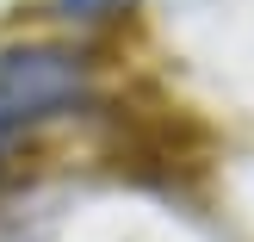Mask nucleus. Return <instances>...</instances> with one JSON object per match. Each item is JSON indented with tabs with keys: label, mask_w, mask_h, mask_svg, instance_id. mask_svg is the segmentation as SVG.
<instances>
[{
	"label": "nucleus",
	"mask_w": 254,
	"mask_h": 242,
	"mask_svg": "<svg viewBox=\"0 0 254 242\" xmlns=\"http://www.w3.org/2000/svg\"><path fill=\"white\" fill-rule=\"evenodd\" d=\"M87 99V56L68 44H12L0 50V161L44 131L50 118Z\"/></svg>",
	"instance_id": "nucleus-1"
},
{
	"label": "nucleus",
	"mask_w": 254,
	"mask_h": 242,
	"mask_svg": "<svg viewBox=\"0 0 254 242\" xmlns=\"http://www.w3.org/2000/svg\"><path fill=\"white\" fill-rule=\"evenodd\" d=\"M62 12H74V19H106V12H118L124 0H56Z\"/></svg>",
	"instance_id": "nucleus-2"
}]
</instances>
